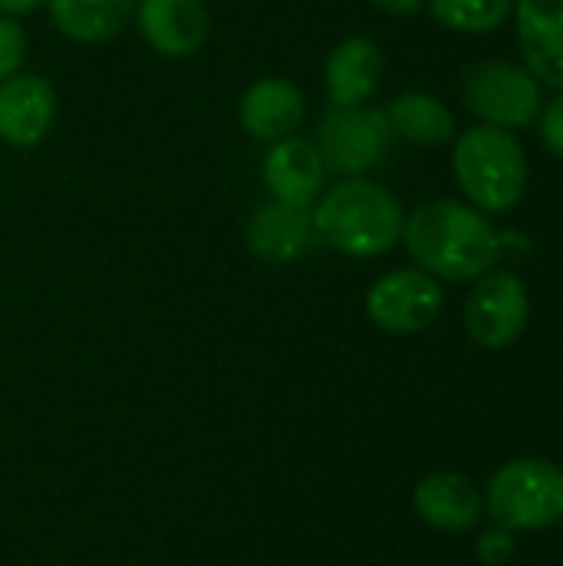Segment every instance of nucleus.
Wrapping results in <instances>:
<instances>
[{
  "instance_id": "0eeeda50",
  "label": "nucleus",
  "mask_w": 563,
  "mask_h": 566,
  "mask_svg": "<svg viewBox=\"0 0 563 566\" xmlns=\"http://www.w3.org/2000/svg\"><path fill=\"white\" fill-rule=\"evenodd\" d=\"M441 305H445L441 285L425 269H395L382 275L365 295L368 318L392 335L425 332L441 315Z\"/></svg>"
},
{
  "instance_id": "5701e85b",
  "label": "nucleus",
  "mask_w": 563,
  "mask_h": 566,
  "mask_svg": "<svg viewBox=\"0 0 563 566\" xmlns=\"http://www.w3.org/2000/svg\"><path fill=\"white\" fill-rule=\"evenodd\" d=\"M372 3L385 13H395V17H415L425 10V0H372Z\"/></svg>"
},
{
  "instance_id": "6e6552de",
  "label": "nucleus",
  "mask_w": 563,
  "mask_h": 566,
  "mask_svg": "<svg viewBox=\"0 0 563 566\" xmlns=\"http://www.w3.org/2000/svg\"><path fill=\"white\" fill-rule=\"evenodd\" d=\"M528 289L514 272L491 269L484 272L468 302H465V328L481 348H508L521 338L528 325Z\"/></svg>"
},
{
  "instance_id": "20e7f679",
  "label": "nucleus",
  "mask_w": 563,
  "mask_h": 566,
  "mask_svg": "<svg viewBox=\"0 0 563 566\" xmlns=\"http://www.w3.org/2000/svg\"><path fill=\"white\" fill-rule=\"evenodd\" d=\"M488 511L504 531H544L563 521V471L551 461H511L488 484Z\"/></svg>"
},
{
  "instance_id": "2eb2a0df",
  "label": "nucleus",
  "mask_w": 563,
  "mask_h": 566,
  "mask_svg": "<svg viewBox=\"0 0 563 566\" xmlns=\"http://www.w3.org/2000/svg\"><path fill=\"white\" fill-rule=\"evenodd\" d=\"M382 50L368 36H345L325 60V93L332 106H365L382 80Z\"/></svg>"
},
{
  "instance_id": "6ab92c4d",
  "label": "nucleus",
  "mask_w": 563,
  "mask_h": 566,
  "mask_svg": "<svg viewBox=\"0 0 563 566\" xmlns=\"http://www.w3.org/2000/svg\"><path fill=\"white\" fill-rule=\"evenodd\" d=\"M425 7L448 30L491 33L508 20L514 0H425Z\"/></svg>"
},
{
  "instance_id": "7ed1b4c3",
  "label": "nucleus",
  "mask_w": 563,
  "mask_h": 566,
  "mask_svg": "<svg viewBox=\"0 0 563 566\" xmlns=\"http://www.w3.org/2000/svg\"><path fill=\"white\" fill-rule=\"evenodd\" d=\"M455 179L478 212H511L528 192V156L514 133L471 126L455 139Z\"/></svg>"
},
{
  "instance_id": "4be33fe9",
  "label": "nucleus",
  "mask_w": 563,
  "mask_h": 566,
  "mask_svg": "<svg viewBox=\"0 0 563 566\" xmlns=\"http://www.w3.org/2000/svg\"><path fill=\"white\" fill-rule=\"evenodd\" d=\"M511 554H514V537H511V531H504V527L488 531V534L478 541V557L488 566H498L504 564V560H511Z\"/></svg>"
},
{
  "instance_id": "b1692460",
  "label": "nucleus",
  "mask_w": 563,
  "mask_h": 566,
  "mask_svg": "<svg viewBox=\"0 0 563 566\" xmlns=\"http://www.w3.org/2000/svg\"><path fill=\"white\" fill-rule=\"evenodd\" d=\"M40 3H46V0H0V13H7V17H20V13L37 10Z\"/></svg>"
},
{
  "instance_id": "aec40b11",
  "label": "nucleus",
  "mask_w": 563,
  "mask_h": 566,
  "mask_svg": "<svg viewBox=\"0 0 563 566\" xmlns=\"http://www.w3.org/2000/svg\"><path fill=\"white\" fill-rule=\"evenodd\" d=\"M23 60H27V33L13 17L0 13V83L20 73Z\"/></svg>"
},
{
  "instance_id": "f8f14e48",
  "label": "nucleus",
  "mask_w": 563,
  "mask_h": 566,
  "mask_svg": "<svg viewBox=\"0 0 563 566\" xmlns=\"http://www.w3.org/2000/svg\"><path fill=\"white\" fill-rule=\"evenodd\" d=\"M518 43L524 70L551 90H563V0H518Z\"/></svg>"
},
{
  "instance_id": "dca6fc26",
  "label": "nucleus",
  "mask_w": 563,
  "mask_h": 566,
  "mask_svg": "<svg viewBox=\"0 0 563 566\" xmlns=\"http://www.w3.org/2000/svg\"><path fill=\"white\" fill-rule=\"evenodd\" d=\"M415 511L438 531H471L481 517V497L461 474H431L415 488Z\"/></svg>"
},
{
  "instance_id": "1a4fd4ad",
  "label": "nucleus",
  "mask_w": 563,
  "mask_h": 566,
  "mask_svg": "<svg viewBox=\"0 0 563 566\" xmlns=\"http://www.w3.org/2000/svg\"><path fill=\"white\" fill-rule=\"evenodd\" d=\"M325 163L312 139L285 136L279 143H269V153L262 159V179L275 202L312 209L325 186Z\"/></svg>"
},
{
  "instance_id": "39448f33",
  "label": "nucleus",
  "mask_w": 563,
  "mask_h": 566,
  "mask_svg": "<svg viewBox=\"0 0 563 566\" xmlns=\"http://www.w3.org/2000/svg\"><path fill=\"white\" fill-rule=\"evenodd\" d=\"M315 149L325 169L348 176H365L378 169L395 143L385 109L375 106H332L315 126Z\"/></svg>"
},
{
  "instance_id": "9d476101",
  "label": "nucleus",
  "mask_w": 563,
  "mask_h": 566,
  "mask_svg": "<svg viewBox=\"0 0 563 566\" xmlns=\"http://www.w3.org/2000/svg\"><path fill=\"white\" fill-rule=\"evenodd\" d=\"M56 119V93L40 73H13L0 83V139L17 149L37 146Z\"/></svg>"
},
{
  "instance_id": "f03ea898",
  "label": "nucleus",
  "mask_w": 563,
  "mask_h": 566,
  "mask_svg": "<svg viewBox=\"0 0 563 566\" xmlns=\"http://www.w3.org/2000/svg\"><path fill=\"white\" fill-rule=\"evenodd\" d=\"M315 232L335 252L372 259L398 245L405 229L402 202L365 176H348L325 189L312 209Z\"/></svg>"
},
{
  "instance_id": "f257e3e1",
  "label": "nucleus",
  "mask_w": 563,
  "mask_h": 566,
  "mask_svg": "<svg viewBox=\"0 0 563 566\" xmlns=\"http://www.w3.org/2000/svg\"><path fill=\"white\" fill-rule=\"evenodd\" d=\"M402 239L418 269L448 282L481 279L501 259V235L491 219L458 199L421 202L405 216Z\"/></svg>"
},
{
  "instance_id": "f3484780",
  "label": "nucleus",
  "mask_w": 563,
  "mask_h": 566,
  "mask_svg": "<svg viewBox=\"0 0 563 566\" xmlns=\"http://www.w3.org/2000/svg\"><path fill=\"white\" fill-rule=\"evenodd\" d=\"M56 30L76 43H103L116 36L136 10V0H46Z\"/></svg>"
},
{
  "instance_id": "412c9836",
  "label": "nucleus",
  "mask_w": 563,
  "mask_h": 566,
  "mask_svg": "<svg viewBox=\"0 0 563 566\" xmlns=\"http://www.w3.org/2000/svg\"><path fill=\"white\" fill-rule=\"evenodd\" d=\"M538 129H541V143L554 153V156H561L563 159V90L548 103V106H541V113H538Z\"/></svg>"
},
{
  "instance_id": "a211bd4d",
  "label": "nucleus",
  "mask_w": 563,
  "mask_h": 566,
  "mask_svg": "<svg viewBox=\"0 0 563 566\" xmlns=\"http://www.w3.org/2000/svg\"><path fill=\"white\" fill-rule=\"evenodd\" d=\"M392 133L415 146H441L455 136V113L431 93H402L385 109Z\"/></svg>"
},
{
  "instance_id": "4468645a",
  "label": "nucleus",
  "mask_w": 563,
  "mask_h": 566,
  "mask_svg": "<svg viewBox=\"0 0 563 566\" xmlns=\"http://www.w3.org/2000/svg\"><path fill=\"white\" fill-rule=\"evenodd\" d=\"M246 242L259 259L285 265V262L302 259L319 242V232H315L309 209H295V206L269 199L256 206V212L249 216Z\"/></svg>"
},
{
  "instance_id": "ddd939ff",
  "label": "nucleus",
  "mask_w": 563,
  "mask_h": 566,
  "mask_svg": "<svg viewBox=\"0 0 563 566\" xmlns=\"http://www.w3.org/2000/svg\"><path fill=\"white\" fill-rule=\"evenodd\" d=\"M305 119V93L285 76L256 80L239 99V123L259 143H279L295 136Z\"/></svg>"
},
{
  "instance_id": "423d86ee",
  "label": "nucleus",
  "mask_w": 563,
  "mask_h": 566,
  "mask_svg": "<svg viewBox=\"0 0 563 566\" xmlns=\"http://www.w3.org/2000/svg\"><path fill=\"white\" fill-rule=\"evenodd\" d=\"M465 103L488 126L521 129L538 119L544 96H541V83L524 66L504 60H484L465 73Z\"/></svg>"
},
{
  "instance_id": "9b49d317",
  "label": "nucleus",
  "mask_w": 563,
  "mask_h": 566,
  "mask_svg": "<svg viewBox=\"0 0 563 566\" xmlns=\"http://www.w3.org/2000/svg\"><path fill=\"white\" fill-rule=\"evenodd\" d=\"M133 13L143 40L169 60L196 53L209 36V10L202 0H139Z\"/></svg>"
}]
</instances>
